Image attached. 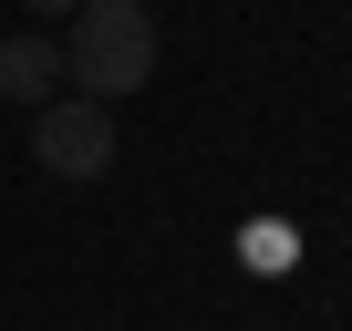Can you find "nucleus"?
Returning a JSON list of instances; mask_svg holds the SVG:
<instances>
[{"instance_id":"7ed1b4c3","label":"nucleus","mask_w":352,"mask_h":331,"mask_svg":"<svg viewBox=\"0 0 352 331\" xmlns=\"http://www.w3.org/2000/svg\"><path fill=\"white\" fill-rule=\"evenodd\" d=\"M52 83H63V42L52 32H11V42H0V93H11V104H52Z\"/></svg>"},{"instance_id":"f257e3e1","label":"nucleus","mask_w":352,"mask_h":331,"mask_svg":"<svg viewBox=\"0 0 352 331\" xmlns=\"http://www.w3.org/2000/svg\"><path fill=\"white\" fill-rule=\"evenodd\" d=\"M63 83H83V104H124L135 83H155V11L145 0H83L63 32Z\"/></svg>"},{"instance_id":"20e7f679","label":"nucleus","mask_w":352,"mask_h":331,"mask_svg":"<svg viewBox=\"0 0 352 331\" xmlns=\"http://www.w3.org/2000/svg\"><path fill=\"white\" fill-rule=\"evenodd\" d=\"M21 11H42V21H52V11H83V0H21Z\"/></svg>"},{"instance_id":"f03ea898","label":"nucleus","mask_w":352,"mask_h":331,"mask_svg":"<svg viewBox=\"0 0 352 331\" xmlns=\"http://www.w3.org/2000/svg\"><path fill=\"white\" fill-rule=\"evenodd\" d=\"M32 166H52L63 187H94L104 166H114V114L83 104V93H52V104L32 114Z\"/></svg>"}]
</instances>
